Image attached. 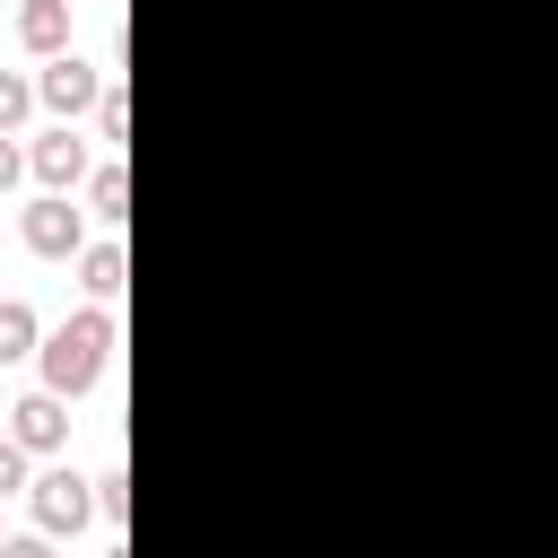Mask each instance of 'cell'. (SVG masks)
I'll use <instances>...</instances> for the list:
<instances>
[{
    "label": "cell",
    "instance_id": "15",
    "mask_svg": "<svg viewBox=\"0 0 558 558\" xmlns=\"http://www.w3.org/2000/svg\"><path fill=\"white\" fill-rule=\"evenodd\" d=\"M17 174H35V166H26V148H17V131H0V192H9Z\"/></svg>",
    "mask_w": 558,
    "mask_h": 558
},
{
    "label": "cell",
    "instance_id": "11",
    "mask_svg": "<svg viewBox=\"0 0 558 558\" xmlns=\"http://www.w3.org/2000/svg\"><path fill=\"white\" fill-rule=\"evenodd\" d=\"M44 96H35V78H17V70H0V131H17L26 113H35Z\"/></svg>",
    "mask_w": 558,
    "mask_h": 558
},
{
    "label": "cell",
    "instance_id": "12",
    "mask_svg": "<svg viewBox=\"0 0 558 558\" xmlns=\"http://www.w3.org/2000/svg\"><path fill=\"white\" fill-rule=\"evenodd\" d=\"M96 140H131V96L105 78V96H96Z\"/></svg>",
    "mask_w": 558,
    "mask_h": 558
},
{
    "label": "cell",
    "instance_id": "4",
    "mask_svg": "<svg viewBox=\"0 0 558 558\" xmlns=\"http://www.w3.org/2000/svg\"><path fill=\"white\" fill-rule=\"evenodd\" d=\"M9 436H17L26 453H61V445H70V392H52V384L17 392V401H9Z\"/></svg>",
    "mask_w": 558,
    "mask_h": 558
},
{
    "label": "cell",
    "instance_id": "17",
    "mask_svg": "<svg viewBox=\"0 0 558 558\" xmlns=\"http://www.w3.org/2000/svg\"><path fill=\"white\" fill-rule=\"evenodd\" d=\"M105 558H131V549H122V541H113V549H105Z\"/></svg>",
    "mask_w": 558,
    "mask_h": 558
},
{
    "label": "cell",
    "instance_id": "3",
    "mask_svg": "<svg viewBox=\"0 0 558 558\" xmlns=\"http://www.w3.org/2000/svg\"><path fill=\"white\" fill-rule=\"evenodd\" d=\"M26 506H35V532H52V541H70L87 514H96V480H78L70 462L61 471H44L35 488H26Z\"/></svg>",
    "mask_w": 558,
    "mask_h": 558
},
{
    "label": "cell",
    "instance_id": "18",
    "mask_svg": "<svg viewBox=\"0 0 558 558\" xmlns=\"http://www.w3.org/2000/svg\"><path fill=\"white\" fill-rule=\"evenodd\" d=\"M0 541H9V523H0Z\"/></svg>",
    "mask_w": 558,
    "mask_h": 558
},
{
    "label": "cell",
    "instance_id": "6",
    "mask_svg": "<svg viewBox=\"0 0 558 558\" xmlns=\"http://www.w3.org/2000/svg\"><path fill=\"white\" fill-rule=\"evenodd\" d=\"M26 166H35V183H44V192H70V183H87V140H78L70 122H52V131L26 148Z\"/></svg>",
    "mask_w": 558,
    "mask_h": 558
},
{
    "label": "cell",
    "instance_id": "14",
    "mask_svg": "<svg viewBox=\"0 0 558 558\" xmlns=\"http://www.w3.org/2000/svg\"><path fill=\"white\" fill-rule=\"evenodd\" d=\"M17 488H35V480H26V445L0 436V497H17Z\"/></svg>",
    "mask_w": 558,
    "mask_h": 558
},
{
    "label": "cell",
    "instance_id": "7",
    "mask_svg": "<svg viewBox=\"0 0 558 558\" xmlns=\"http://www.w3.org/2000/svg\"><path fill=\"white\" fill-rule=\"evenodd\" d=\"M17 44H26L35 61L70 52V0H17Z\"/></svg>",
    "mask_w": 558,
    "mask_h": 558
},
{
    "label": "cell",
    "instance_id": "1",
    "mask_svg": "<svg viewBox=\"0 0 558 558\" xmlns=\"http://www.w3.org/2000/svg\"><path fill=\"white\" fill-rule=\"evenodd\" d=\"M113 340H122V331H113V305H78V314H61V323L44 331L35 366H44V384H52V392H70V401H78V392L113 366Z\"/></svg>",
    "mask_w": 558,
    "mask_h": 558
},
{
    "label": "cell",
    "instance_id": "5",
    "mask_svg": "<svg viewBox=\"0 0 558 558\" xmlns=\"http://www.w3.org/2000/svg\"><path fill=\"white\" fill-rule=\"evenodd\" d=\"M35 96H44V105H52L61 122H78V113H87V105L105 96V70H87L78 52H52V61L35 70Z\"/></svg>",
    "mask_w": 558,
    "mask_h": 558
},
{
    "label": "cell",
    "instance_id": "10",
    "mask_svg": "<svg viewBox=\"0 0 558 558\" xmlns=\"http://www.w3.org/2000/svg\"><path fill=\"white\" fill-rule=\"evenodd\" d=\"M87 209H96L105 227H122V209H131V174H122V166H96V174H87Z\"/></svg>",
    "mask_w": 558,
    "mask_h": 558
},
{
    "label": "cell",
    "instance_id": "16",
    "mask_svg": "<svg viewBox=\"0 0 558 558\" xmlns=\"http://www.w3.org/2000/svg\"><path fill=\"white\" fill-rule=\"evenodd\" d=\"M0 558H52V532H9Z\"/></svg>",
    "mask_w": 558,
    "mask_h": 558
},
{
    "label": "cell",
    "instance_id": "9",
    "mask_svg": "<svg viewBox=\"0 0 558 558\" xmlns=\"http://www.w3.org/2000/svg\"><path fill=\"white\" fill-rule=\"evenodd\" d=\"M35 349H44L35 305H26V296H0V366H17V357H35Z\"/></svg>",
    "mask_w": 558,
    "mask_h": 558
},
{
    "label": "cell",
    "instance_id": "8",
    "mask_svg": "<svg viewBox=\"0 0 558 558\" xmlns=\"http://www.w3.org/2000/svg\"><path fill=\"white\" fill-rule=\"evenodd\" d=\"M78 288H87V305H113V296L131 288V262H122V235H105V244H87V253H78Z\"/></svg>",
    "mask_w": 558,
    "mask_h": 558
},
{
    "label": "cell",
    "instance_id": "2",
    "mask_svg": "<svg viewBox=\"0 0 558 558\" xmlns=\"http://www.w3.org/2000/svg\"><path fill=\"white\" fill-rule=\"evenodd\" d=\"M17 235H26V253L70 262V253H87V209H70V192H44V201H26Z\"/></svg>",
    "mask_w": 558,
    "mask_h": 558
},
{
    "label": "cell",
    "instance_id": "13",
    "mask_svg": "<svg viewBox=\"0 0 558 558\" xmlns=\"http://www.w3.org/2000/svg\"><path fill=\"white\" fill-rule=\"evenodd\" d=\"M96 514H105V523H122V514H131V471H122V462L96 480Z\"/></svg>",
    "mask_w": 558,
    "mask_h": 558
}]
</instances>
